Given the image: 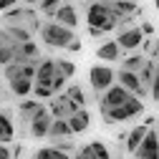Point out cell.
Here are the masks:
<instances>
[{
  "mask_svg": "<svg viewBox=\"0 0 159 159\" xmlns=\"http://www.w3.org/2000/svg\"><path fill=\"white\" fill-rule=\"evenodd\" d=\"M18 76H23V63H18V61L8 63L5 66V81H13V78H18Z\"/></svg>",
  "mask_w": 159,
  "mask_h": 159,
  "instance_id": "f546056e",
  "label": "cell"
},
{
  "mask_svg": "<svg viewBox=\"0 0 159 159\" xmlns=\"http://www.w3.org/2000/svg\"><path fill=\"white\" fill-rule=\"evenodd\" d=\"M154 8H157V10H159V0H154Z\"/></svg>",
  "mask_w": 159,
  "mask_h": 159,
  "instance_id": "ee69618b",
  "label": "cell"
},
{
  "mask_svg": "<svg viewBox=\"0 0 159 159\" xmlns=\"http://www.w3.org/2000/svg\"><path fill=\"white\" fill-rule=\"evenodd\" d=\"M5 30H8V35L13 38L15 43L33 41V33H30V30H25V28H20V25H5Z\"/></svg>",
  "mask_w": 159,
  "mask_h": 159,
  "instance_id": "cb8c5ba5",
  "label": "cell"
},
{
  "mask_svg": "<svg viewBox=\"0 0 159 159\" xmlns=\"http://www.w3.org/2000/svg\"><path fill=\"white\" fill-rule=\"evenodd\" d=\"M73 131L68 126V119H53L51 121V129H48V136L51 139H68Z\"/></svg>",
  "mask_w": 159,
  "mask_h": 159,
  "instance_id": "7402d4cb",
  "label": "cell"
},
{
  "mask_svg": "<svg viewBox=\"0 0 159 159\" xmlns=\"http://www.w3.org/2000/svg\"><path fill=\"white\" fill-rule=\"evenodd\" d=\"M56 73H58V76H63L66 81H68V78L76 73V66H73L71 61H56Z\"/></svg>",
  "mask_w": 159,
  "mask_h": 159,
  "instance_id": "83f0119b",
  "label": "cell"
},
{
  "mask_svg": "<svg viewBox=\"0 0 159 159\" xmlns=\"http://www.w3.org/2000/svg\"><path fill=\"white\" fill-rule=\"evenodd\" d=\"M154 68H157V63L147 58V63L142 66V71H139V81H142V86H144V89H149V86H152V78H154Z\"/></svg>",
  "mask_w": 159,
  "mask_h": 159,
  "instance_id": "d4e9b609",
  "label": "cell"
},
{
  "mask_svg": "<svg viewBox=\"0 0 159 159\" xmlns=\"http://www.w3.org/2000/svg\"><path fill=\"white\" fill-rule=\"evenodd\" d=\"M134 159H159V139H157V129H149L147 136L142 139V144L136 147Z\"/></svg>",
  "mask_w": 159,
  "mask_h": 159,
  "instance_id": "9c48e42d",
  "label": "cell"
},
{
  "mask_svg": "<svg viewBox=\"0 0 159 159\" xmlns=\"http://www.w3.org/2000/svg\"><path fill=\"white\" fill-rule=\"evenodd\" d=\"M51 121H53V116H51V111L41 104L38 106V111L28 119V131H30V136H35V139H43V136H48V129H51Z\"/></svg>",
  "mask_w": 159,
  "mask_h": 159,
  "instance_id": "8992f818",
  "label": "cell"
},
{
  "mask_svg": "<svg viewBox=\"0 0 159 159\" xmlns=\"http://www.w3.org/2000/svg\"><path fill=\"white\" fill-rule=\"evenodd\" d=\"M89 124H91V114H89L86 109H78V111H73V114L68 116V126H71V131H73V134L86 131V129H89Z\"/></svg>",
  "mask_w": 159,
  "mask_h": 159,
  "instance_id": "e0dca14e",
  "label": "cell"
},
{
  "mask_svg": "<svg viewBox=\"0 0 159 159\" xmlns=\"http://www.w3.org/2000/svg\"><path fill=\"white\" fill-rule=\"evenodd\" d=\"M38 106H41V101H23L20 104V116L25 119V124H28V119L38 111Z\"/></svg>",
  "mask_w": 159,
  "mask_h": 159,
  "instance_id": "f1b7e54d",
  "label": "cell"
},
{
  "mask_svg": "<svg viewBox=\"0 0 159 159\" xmlns=\"http://www.w3.org/2000/svg\"><path fill=\"white\" fill-rule=\"evenodd\" d=\"M13 136H15V126H13L10 111H0V144L13 142Z\"/></svg>",
  "mask_w": 159,
  "mask_h": 159,
  "instance_id": "d6986e66",
  "label": "cell"
},
{
  "mask_svg": "<svg viewBox=\"0 0 159 159\" xmlns=\"http://www.w3.org/2000/svg\"><path fill=\"white\" fill-rule=\"evenodd\" d=\"M48 111H51L53 119H68L73 111H78V106L71 101L66 93H61V96L56 93V96H53V101H51V106H48Z\"/></svg>",
  "mask_w": 159,
  "mask_h": 159,
  "instance_id": "30bf717a",
  "label": "cell"
},
{
  "mask_svg": "<svg viewBox=\"0 0 159 159\" xmlns=\"http://www.w3.org/2000/svg\"><path fill=\"white\" fill-rule=\"evenodd\" d=\"M53 147L56 149H61V152H73V142H68V139H53Z\"/></svg>",
  "mask_w": 159,
  "mask_h": 159,
  "instance_id": "d590c367",
  "label": "cell"
},
{
  "mask_svg": "<svg viewBox=\"0 0 159 159\" xmlns=\"http://www.w3.org/2000/svg\"><path fill=\"white\" fill-rule=\"evenodd\" d=\"M30 159H71L68 152H61V149H56V147H41V149H35Z\"/></svg>",
  "mask_w": 159,
  "mask_h": 159,
  "instance_id": "603a6c76",
  "label": "cell"
},
{
  "mask_svg": "<svg viewBox=\"0 0 159 159\" xmlns=\"http://www.w3.org/2000/svg\"><path fill=\"white\" fill-rule=\"evenodd\" d=\"M157 56H159V53H157Z\"/></svg>",
  "mask_w": 159,
  "mask_h": 159,
  "instance_id": "7dc6e473",
  "label": "cell"
},
{
  "mask_svg": "<svg viewBox=\"0 0 159 159\" xmlns=\"http://www.w3.org/2000/svg\"><path fill=\"white\" fill-rule=\"evenodd\" d=\"M91 147H93V152H96V157L98 159H111V154H109V147L104 144V142H98V139H96V142H89Z\"/></svg>",
  "mask_w": 159,
  "mask_h": 159,
  "instance_id": "d6a6232c",
  "label": "cell"
},
{
  "mask_svg": "<svg viewBox=\"0 0 159 159\" xmlns=\"http://www.w3.org/2000/svg\"><path fill=\"white\" fill-rule=\"evenodd\" d=\"M116 73L109 68V66H93L91 71H89V81H91V89L96 91V93H104L109 86H114L116 81Z\"/></svg>",
  "mask_w": 159,
  "mask_h": 159,
  "instance_id": "52a82bcc",
  "label": "cell"
},
{
  "mask_svg": "<svg viewBox=\"0 0 159 159\" xmlns=\"http://www.w3.org/2000/svg\"><path fill=\"white\" fill-rule=\"evenodd\" d=\"M129 98H134V93H129L124 86L114 84V86H109L104 93H98V109H101V114H106L109 109H116V106L126 104Z\"/></svg>",
  "mask_w": 159,
  "mask_h": 159,
  "instance_id": "5b68a950",
  "label": "cell"
},
{
  "mask_svg": "<svg viewBox=\"0 0 159 159\" xmlns=\"http://www.w3.org/2000/svg\"><path fill=\"white\" fill-rule=\"evenodd\" d=\"M58 5H61V0H41V13L48 15V18H53L56 10H58Z\"/></svg>",
  "mask_w": 159,
  "mask_h": 159,
  "instance_id": "4dcf8cb0",
  "label": "cell"
},
{
  "mask_svg": "<svg viewBox=\"0 0 159 159\" xmlns=\"http://www.w3.org/2000/svg\"><path fill=\"white\" fill-rule=\"evenodd\" d=\"M144 63H147V58H144V56H129L126 61L121 63V68H124V71H131V73H139Z\"/></svg>",
  "mask_w": 159,
  "mask_h": 159,
  "instance_id": "4316f807",
  "label": "cell"
},
{
  "mask_svg": "<svg viewBox=\"0 0 159 159\" xmlns=\"http://www.w3.org/2000/svg\"><path fill=\"white\" fill-rule=\"evenodd\" d=\"M119 56H121V48H119L116 41H106L96 48V58L98 61H119Z\"/></svg>",
  "mask_w": 159,
  "mask_h": 159,
  "instance_id": "ac0fdd59",
  "label": "cell"
},
{
  "mask_svg": "<svg viewBox=\"0 0 159 159\" xmlns=\"http://www.w3.org/2000/svg\"><path fill=\"white\" fill-rule=\"evenodd\" d=\"M116 78H119V86H124L129 93H134V96H139V98H144V93H147V89L142 86V81H139V73H131V71H119L116 73Z\"/></svg>",
  "mask_w": 159,
  "mask_h": 159,
  "instance_id": "8fae6325",
  "label": "cell"
},
{
  "mask_svg": "<svg viewBox=\"0 0 159 159\" xmlns=\"http://www.w3.org/2000/svg\"><path fill=\"white\" fill-rule=\"evenodd\" d=\"M66 96L71 98L78 109H86V93H84L81 86H68V89H66Z\"/></svg>",
  "mask_w": 159,
  "mask_h": 159,
  "instance_id": "484cf974",
  "label": "cell"
},
{
  "mask_svg": "<svg viewBox=\"0 0 159 159\" xmlns=\"http://www.w3.org/2000/svg\"><path fill=\"white\" fill-rule=\"evenodd\" d=\"M53 20L66 25V28H76L78 25V13H76L73 3H61L58 10H56V15H53Z\"/></svg>",
  "mask_w": 159,
  "mask_h": 159,
  "instance_id": "4fadbf2b",
  "label": "cell"
},
{
  "mask_svg": "<svg viewBox=\"0 0 159 159\" xmlns=\"http://www.w3.org/2000/svg\"><path fill=\"white\" fill-rule=\"evenodd\" d=\"M157 139H159V126H157Z\"/></svg>",
  "mask_w": 159,
  "mask_h": 159,
  "instance_id": "f6af8a7d",
  "label": "cell"
},
{
  "mask_svg": "<svg viewBox=\"0 0 159 159\" xmlns=\"http://www.w3.org/2000/svg\"><path fill=\"white\" fill-rule=\"evenodd\" d=\"M149 93H152V98H154V101L159 104V63H157V68H154V78H152Z\"/></svg>",
  "mask_w": 159,
  "mask_h": 159,
  "instance_id": "e575fe53",
  "label": "cell"
},
{
  "mask_svg": "<svg viewBox=\"0 0 159 159\" xmlns=\"http://www.w3.org/2000/svg\"><path fill=\"white\" fill-rule=\"evenodd\" d=\"M86 23H89L91 28H98V30L109 33V30L119 28L121 18H119V15L109 8V3H104V0H96V3H91V5L86 8Z\"/></svg>",
  "mask_w": 159,
  "mask_h": 159,
  "instance_id": "6da1fadb",
  "label": "cell"
},
{
  "mask_svg": "<svg viewBox=\"0 0 159 159\" xmlns=\"http://www.w3.org/2000/svg\"><path fill=\"white\" fill-rule=\"evenodd\" d=\"M38 46L33 41H25V43H18V51H15V61L18 63H38Z\"/></svg>",
  "mask_w": 159,
  "mask_h": 159,
  "instance_id": "2e32d148",
  "label": "cell"
},
{
  "mask_svg": "<svg viewBox=\"0 0 159 159\" xmlns=\"http://www.w3.org/2000/svg\"><path fill=\"white\" fill-rule=\"evenodd\" d=\"M41 38H43V43L51 46V48H66L76 35H73V28H66L61 23L51 20V23L41 25Z\"/></svg>",
  "mask_w": 159,
  "mask_h": 159,
  "instance_id": "7a4b0ae2",
  "label": "cell"
},
{
  "mask_svg": "<svg viewBox=\"0 0 159 159\" xmlns=\"http://www.w3.org/2000/svg\"><path fill=\"white\" fill-rule=\"evenodd\" d=\"M23 3H28V5H33V3H41V0H23Z\"/></svg>",
  "mask_w": 159,
  "mask_h": 159,
  "instance_id": "7bdbcfd3",
  "label": "cell"
},
{
  "mask_svg": "<svg viewBox=\"0 0 159 159\" xmlns=\"http://www.w3.org/2000/svg\"><path fill=\"white\" fill-rule=\"evenodd\" d=\"M33 96L41 101V98H53L56 93H53V89L51 86H41V84H33Z\"/></svg>",
  "mask_w": 159,
  "mask_h": 159,
  "instance_id": "1f68e13d",
  "label": "cell"
},
{
  "mask_svg": "<svg viewBox=\"0 0 159 159\" xmlns=\"http://www.w3.org/2000/svg\"><path fill=\"white\" fill-rule=\"evenodd\" d=\"M142 33H144V35H152V33H154V25L147 23V20H142Z\"/></svg>",
  "mask_w": 159,
  "mask_h": 159,
  "instance_id": "60d3db41",
  "label": "cell"
},
{
  "mask_svg": "<svg viewBox=\"0 0 159 159\" xmlns=\"http://www.w3.org/2000/svg\"><path fill=\"white\" fill-rule=\"evenodd\" d=\"M104 3H111V0H104Z\"/></svg>",
  "mask_w": 159,
  "mask_h": 159,
  "instance_id": "bcb514c9",
  "label": "cell"
},
{
  "mask_svg": "<svg viewBox=\"0 0 159 159\" xmlns=\"http://www.w3.org/2000/svg\"><path fill=\"white\" fill-rule=\"evenodd\" d=\"M3 23H5V25H20V28H25V30H30V33L41 30L38 13L30 10V8H20V5L5 10V13H3Z\"/></svg>",
  "mask_w": 159,
  "mask_h": 159,
  "instance_id": "3957f363",
  "label": "cell"
},
{
  "mask_svg": "<svg viewBox=\"0 0 159 159\" xmlns=\"http://www.w3.org/2000/svg\"><path fill=\"white\" fill-rule=\"evenodd\" d=\"M89 35H91V38H104V30H98V28H91V25H89Z\"/></svg>",
  "mask_w": 159,
  "mask_h": 159,
  "instance_id": "b9f144b4",
  "label": "cell"
},
{
  "mask_svg": "<svg viewBox=\"0 0 159 159\" xmlns=\"http://www.w3.org/2000/svg\"><path fill=\"white\" fill-rule=\"evenodd\" d=\"M0 159H13V152L8 144H0Z\"/></svg>",
  "mask_w": 159,
  "mask_h": 159,
  "instance_id": "ab89813d",
  "label": "cell"
},
{
  "mask_svg": "<svg viewBox=\"0 0 159 159\" xmlns=\"http://www.w3.org/2000/svg\"><path fill=\"white\" fill-rule=\"evenodd\" d=\"M15 51H18V43L13 41V38L8 35V30L3 28V30H0V63H3V66L13 63L15 61Z\"/></svg>",
  "mask_w": 159,
  "mask_h": 159,
  "instance_id": "5bb4252c",
  "label": "cell"
},
{
  "mask_svg": "<svg viewBox=\"0 0 159 159\" xmlns=\"http://www.w3.org/2000/svg\"><path fill=\"white\" fill-rule=\"evenodd\" d=\"M66 51H71V53H78V51H81V41H78V38H73V41L66 46Z\"/></svg>",
  "mask_w": 159,
  "mask_h": 159,
  "instance_id": "f35d334b",
  "label": "cell"
},
{
  "mask_svg": "<svg viewBox=\"0 0 159 159\" xmlns=\"http://www.w3.org/2000/svg\"><path fill=\"white\" fill-rule=\"evenodd\" d=\"M73 159H98V157H96L93 147H91V144H86V147H81V149H76Z\"/></svg>",
  "mask_w": 159,
  "mask_h": 159,
  "instance_id": "836d02e7",
  "label": "cell"
},
{
  "mask_svg": "<svg viewBox=\"0 0 159 159\" xmlns=\"http://www.w3.org/2000/svg\"><path fill=\"white\" fill-rule=\"evenodd\" d=\"M144 46H147V53H152V56L159 53V43H157V41H147Z\"/></svg>",
  "mask_w": 159,
  "mask_h": 159,
  "instance_id": "74e56055",
  "label": "cell"
},
{
  "mask_svg": "<svg viewBox=\"0 0 159 159\" xmlns=\"http://www.w3.org/2000/svg\"><path fill=\"white\" fill-rule=\"evenodd\" d=\"M8 84H10V91L15 96H20V98H25V96L33 93V81L25 78V76H18V78H13V81H8Z\"/></svg>",
  "mask_w": 159,
  "mask_h": 159,
  "instance_id": "44dd1931",
  "label": "cell"
},
{
  "mask_svg": "<svg viewBox=\"0 0 159 159\" xmlns=\"http://www.w3.org/2000/svg\"><path fill=\"white\" fill-rule=\"evenodd\" d=\"M15 5H18V0H0V13H5L10 8H15Z\"/></svg>",
  "mask_w": 159,
  "mask_h": 159,
  "instance_id": "8d00e7d4",
  "label": "cell"
},
{
  "mask_svg": "<svg viewBox=\"0 0 159 159\" xmlns=\"http://www.w3.org/2000/svg\"><path fill=\"white\" fill-rule=\"evenodd\" d=\"M53 78H56V61H53V58H41V61H38V71H35V81L33 84L51 86Z\"/></svg>",
  "mask_w": 159,
  "mask_h": 159,
  "instance_id": "7c38bea8",
  "label": "cell"
},
{
  "mask_svg": "<svg viewBox=\"0 0 159 159\" xmlns=\"http://www.w3.org/2000/svg\"><path fill=\"white\" fill-rule=\"evenodd\" d=\"M147 131H149V126H147V124H142V126H134V129L126 134V144H124V147H126V152H129V154H134V152H136V147L142 144V139L147 136Z\"/></svg>",
  "mask_w": 159,
  "mask_h": 159,
  "instance_id": "ffe728a7",
  "label": "cell"
},
{
  "mask_svg": "<svg viewBox=\"0 0 159 159\" xmlns=\"http://www.w3.org/2000/svg\"><path fill=\"white\" fill-rule=\"evenodd\" d=\"M116 43L121 51H134L144 43V33L142 28H136V25H129V28H119V38H116Z\"/></svg>",
  "mask_w": 159,
  "mask_h": 159,
  "instance_id": "ba28073f",
  "label": "cell"
},
{
  "mask_svg": "<svg viewBox=\"0 0 159 159\" xmlns=\"http://www.w3.org/2000/svg\"><path fill=\"white\" fill-rule=\"evenodd\" d=\"M142 111H144V101H142L139 96H134V98H129L126 104L116 106V109H109V111L104 114V119H106V124H116V121H129V119L139 116Z\"/></svg>",
  "mask_w": 159,
  "mask_h": 159,
  "instance_id": "277c9868",
  "label": "cell"
},
{
  "mask_svg": "<svg viewBox=\"0 0 159 159\" xmlns=\"http://www.w3.org/2000/svg\"><path fill=\"white\" fill-rule=\"evenodd\" d=\"M109 8L121 18H134V15H142V10H139V5H136V0H111L109 3Z\"/></svg>",
  "mask_w": 159,
  "mask_h": 159,
  "instance_id": "9a60e30c",
  "label": "cell"
}]
</instances>
